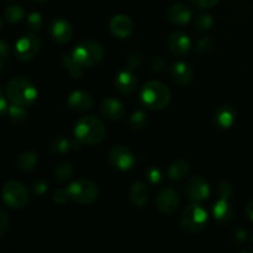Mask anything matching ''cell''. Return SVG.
Listing matches in <instances>:
<instances>
[{"mask_svg":"<svg viewBox=\"0 0 253 253\" xmlns=\"http://www.w3.org/2000/svg\"><path fill=\"white\" fill-rule=\"evenodd\" d=\"M140 101L150 110H161L170 101V91L161 82H148L141 88Z\"/></svg>","mask_w":253,"mask_h":253,"instance_id":"obj_2","label":"cell"},{"mask_svg":"<svg viewBox=\"0 0 253 253\" xmlns=\"http://www.w3.org/2000/svg\"><path fill=\"white\" fill-rule=\"evenodd\" d=\"M42 24H43V20H42V15L40 12L34 11L27 16V25H29V27L32 31L41 30Z\"/></svg>","mask_w":253,"mask_h":253,"instance_id":"obj_32","label":"cell"},{"mask_svg":"<svg viewBox=\"0 0 253 253\" xmlns=\"http://www.w3.org/2000/svg\"><path fill=\"white\" fill-rule=\"evenodd\" d=\"M62 64H63L64 68L69 72V74H71L73 78H81L82 68H83V67L74 59V57L72 56V54H64V56L62 57Z\"/></svg>","mask_w":253,"mask_h":253,"instance_id":"obj_27","label":"cell"},{"mask_svg":"<svg viewBox=\"0 0 253 253\" xmlns=\"http://www.w3.org/2000/svg\"><path fill=\"white\" fill-rule=\"evenodd\" d=\"M0 51H1V64H4L5 59L7 58V46L5 41L0 42Z\"/></svg>","mask_w":253,"mask_h":253,"instance_id":"obj_43","label":"cell"},{"mask_svg":"<svg viewBox=\"0 0 253 253\" xmlns=\"http://www.w3.org/2000/svg\"><path fill=\"white\" fill-rule=\"evenodd\" d=\"M212 214L217 221L221 224H227L234 217V208L227 202V199H220L219 202L215 203L212 208Z\"/></svg>","mask_w":253,"mask_h":253,"instance_id":"obj_21","label":"cell"},{"mask_svg":"<svg viewBox=\"0 0 253 253\" xmlns=\"http://www.w3.org/2000/svg\"><path fill=\"white\" fill-rule=\"evenodd\" d=\"M165 66H166L165 61H163L161 57H156V58L152 61V63H151V68L156 72L162 71V69L165 68Z\"/></svg>","mask_w":253,"mask_h":253,"instance_id":"obj_42","label":"cell"},{"mask_svg":"<svg viewBox=\"0 0 253 253\" xmlns=\"http://www.w3.org/2000/svg\"><path fill=\"white\" fill-rule=\"evenodd\" d=\"M25 16V10L19 5L9 6L4 12V20L9 24H17Z\"/></svg>","mask_w":253,"mask_h":253,"instance_id":"obj_28","label":"cell"},{"mask_svg":"<svg viewBox=\"0 0 253 253\" xmlns=\"http://www.w3.org/2000/svg\"><path fill=\"white\" fill-rule=\"evenodd\" d=\"M247 239V232L244 229H237L234 231V241L237 244H244Z\"/></svg>","mask_w":253,"mask_h":253,"instance_id":"obj_40","label":"cell"},{"mask_svg":"<svg viewBox=\"0 0 253 253\" xmlns=\"http://www.w3.org/2000/svg\"><path fill=\"white\" fill-rule=\"evenodd\" d=\"M7 229H9V217H7L6 212H0V236H5Z\"/></svg>","mask_w":253,"mask_h":253,"instance_id":"obj_39","label":"cell"},{"mask_svg":"<svg viewBox=\"0 0 253 253\" xmlns=\"http://www.w3.org/2000/svg\"><path fill=\"white\" fill-rule=\"evenodd\" d=\"M47 190H48V185H47L46 180L39 179L36 182H34V184H32V192H34V194L40 195V197L46 194Z\"/></svg>","mask_w":253,"mask_h":253,"instance_id":"obj_35","label":"cell"},{"mask_svg":"<svg viewBox=\"0 0 253 253\" xmlns=\"http://www.w3.org/2000/svg\"><path fill=\"white\" fill-rule=\"evenodd\" d=\"M109 161L113 167L120 170H128L135 166V155L125 146H114L109 152Z\"/></svg>","mask_w":253,"mask_h":253,"instance_id":"obj_9","label":"cell"},{"mask_svg":"<svg viewBox=\"0 0 253 253\" xmlns=\"http://www.w3.org/2000/svg\"><path fill=\"white\" fill-rule=\"evenodd\" d=\"M7 108H9V106H7L6 100H5V96H1V115H5Z\"/></svg>","mask_w":253,"mask_h":253,"instance_id":"obj_45","label":"cell"},{"mask_svg":"<svg viewBox=\"0 0 253 253\" xmlns=\"http://www.w3.org/2000/svg\"><path fill=\"white\" fill-rule=\"evenodd\" d=\"M142 56L138 52H132L127 57V64L130 66V68H137V67H140L142 64Z\"/></svg>","mask_w":253,"mask_h":253,"instance_id":"obj_38","label":"cell"},{"mask_svg":"<svg viewBox=\"0 0 253 253\" xmlns=\"http://www.w3.org/2000/svg\"><path fill=\"white\" fill-rule=\"evenodd\" d=\"M29 192L20 182H9L2 188V200L14 209H22L29 204Z\"/></svg>","mask_w":253,"mask_h":253,"instance_id":"obj_7","label":"cell"},{"mask_svg":"<svg viewBox=\"0 0 253 253\" xmlns=\"http://www.w3.org/2000/svg\"><path fill=\"white\" fill-rule=\"evenodd\" d=\"M41 40L35 35H24L21 39L17 40L15 52H16L17 59L21 62H29L35 58L40 51Z\"/></svg>","mask_w":253,"mask_h":253,"instance_id":"obj_8","label":"cell"},{"mask_svg":"<svg viewBox=\"0 0 253 253\" xmlns=\"http://www.w3.org/2000/svg\"><path fill=\"white\" fill-rule=\"evenodd\" d=\"M167 17L172 24L174 25H185L192 19V11L189 7L184 4H173L168 9Z\"/></svg>","mask_w":253,"mask_h":253,"instance_id":"obj_19","label":"cell"},{"mask_svg":"<svg viewBox=\"0 0 253 253\" xmlns=\"http://www.w3.org/2000/svg\"><path fill=\"white\" fill-rule=\"evenodd\" d=\"M246 215L251 221H253V202L250 203L246 207Z\"/></svg>","mask_w":253,"mask_h":253,"instance_id":"obj_44","label":"cell"},{"mask_svg":"<svg viewBox=\"0 0 253 253\" xmlns=\"http://www.w3.org/2000/svg\"><path fill=\"white\" fill-rule=\"evenodd\" d=\"M37 161H39V157H37L36 153L32 152V151H25L17 157L16 165L20 170L30 172L37 166Z\"/></svg>","mask_w":253,"mask_h":253,"instance_id":"obj_24","label":"cell"},{"mask_svg":"<svg viewBox=\"0 0 253 253\" xmlns=\"http://www.w3.org/2000/svg\"><path fill=\"white\" fill-rule=\"evenodd\" d=\"M36 1H40V2H43V1H46V0H36Z\"/></svg>","mask_w":253,"mask_h":253,"instance_id":"obj_46","label":"cell"},{"mask_svg":"<svg viewBox=\"0 0 253 253\" xmlns=\"http://www.w3.org/2000/svg\"><path fill=\"white\" fill-rule=\"evenodd\" d=\"M192 42L190 39L183 32H173L168 39V47L175 56H185L189 52Z\"/></svg>","mask_w":253,"mask_h":253,"instance_id":"obj_14","label":"cell"},{"mask_svg":"<svg viewBox=\"0 0 253 253\" xmlns=\"http://www.w3.org/2000/svg\"><path fill=\"white\" fill-rule=\"evenodd\" d=\"M212 46H214V41L210 37H205V39H202L197 44V51L200 52V53H208V52L211 51Z\"/></svg>","mask_w":253,"mask_h":253,"instance_id":"obj_34","label":"cell"},{"mask_svg":"<svg viewBox=\"0 0 253 253\" xmlns=\"http://www.w3.org/2000/svg\"><path fill=\"white\" fill-rule=\"evenodd\" d=\"M105 126L95 116H84L77 123L74 128V135L82 143L85 145H96L100 143L105 137Z\"/></svg>","mask_w":253,"mask_h":253,"instance_id":"obj_3","label":"cell"},{"mask_svg":"<svg viewBox=\"0 0 253 253\" xmlns=\"http://www.w3.org/2000/svg\"><path fill=\"white\" fill-rule=\"evenodd\" d=\"M208 212L198 203L188 205L180 216V225L188 232H199L207 226Z\"/></svg>","mask_w":253,"mask_h":253,"instance_id":"obj_5","label":"cell"},{"mask_svg":"<svg viewBox=\"0 0 253 253\" xmlns=\"http://www.w3.org/2000/svg\"><path fill=\"white\" fill-rule=\"evenodd\" d=\"M101 115L109 121H119L125 115V108L118 99L106 98L100 104Z\"/></svg>","mask_w":253,"mask_h":253,"instance_id":"obj_12","label":"cell"},{"mask_svg":"<svg viewBox=\"0 0 253 253\" xmlns=\"http://www.w3.org/2000/svg\"><path fill=\"white\" fill-rule=\"evenodd\" d=\"M217 194L220 199H229L232 194V187L230 183H221L217 188Z\"/></svg>","mask_w":253,"mask_h":253,"instance_id":"obj_37","label":"cell"},{"mask_svg":"<svg viewBox=\"0 0 253 253\" xmlns=\"http://www.w3.org/2000/svg\"><path fill=\"white\" fill-rule=\"evenodd\" d=\"M131 200H132L135 207H143L146 203L150 199V192H148V187L142 182L133 183L130 190Z\"/></svg>","mask_w":253,"mask_h":253,"instance_id":"obj_22","label":"cell"},{"mask_svg":"<svg viewBox=\"0 0 253 253\" xmlns=\"http://www.w3.org/2000/svg\"><path fill=\"white\" fill-rule=\"evenodd\" d=\"M192 1L197 6L205 9V7H212L214 5H216L219 0H192Z\"/></svg>","mask_w":253,"mask_h":253,"instance_id":"obj_41","label":"cell"},{"mask_svg":"<svg viewBox=\"0 0 253 253\" xmlns=\"http://www.w3.org/2000/svg\"><path fill=\"white\" fill-rule=\"evenodd\" d=\"M235 120H236V110L232 105L225 104L221 105L216 110L215 114V123L219 127L222 128H229L234 125Z\"/></svg>","mask_w":253,"mask_h":253,"instance_id":"obj_20","label":"cell"},{"mask_svg":"<svg viewBox=\"0 0 253 253\" xmlns=\"http://www.w3.org/2000/svg\"><path fill=\"white\" fill-rule=\"evenodd\" d=\"M6 96L11 103L29 106L36 101L37 89L26 77L17 76L9 81L6 85Z\"/></svg>","mask_w":253,"mask_h":253,"instance_id":"obj_1","label":"cell"},{"mask_svg":"<svg viewBox=\"0 0 253 253\" xmlns=\"http://www.w3.org/2000/svg\"><path fill=\"white\" fill-rule=\"evenodd\" d=\"M71 199L78 204H91L99 195V188L94 182L88 179H81L68 185Z\"/></svg>","mask_w":253,"mask_h":253,"instance_id":"obj_6","label":"cell"},{"mask_svg":"<svg viewBox=\"0 0 253 253\" xmlns=\"http://www.w3.org/2000/svg\"><path fill=\"white\" fill-rule=\"evenodd\" d=\"M157 209L163 215H172L178 210L180 204V198L174 189H163L157 197Z\"/></svg>","mask_w":253,"mask_h":253,"instance_id":"obj_10","label":"cell"},{"mask_svg":"<svg viewBox=\"0 0 253 253\" xmlns=\"http://www.w3.org/2000/svg\"><path fill=\"white\" fill-rule=\"evenodd\" d=\"M170 78L179 85H188L193 79V71L184 62H177L170 68Z\"/></svg>","mask_w":253,"mask_h":253,"instance_id":"obj_18","label":"cell"},{"mask_svg":"<svg viewBox=\"0 0 253 253\" xmlns=\"http://www.w3.org/2000/svg\"><path fill=\"white\" fill-rule=\"evenodd\" d=\"M7 118H9V121H11L15 125H21V124H24L27 118L25 106L11 103L9 105V108H7Z\"/></svg>","mask_w":253,"mask_h":253,"instance_id":"obj_25","label":"cell"},{"mask_svg":"<svg viewBox=\"0 0 253 253\" xmlns=\"http://www.w3.org/2000/svg\"><path fill=\"white\" fill-rule=\"evenodd\" d=\"M147 179L150 180L151 184L156 185L158 183H161V180H162V172H161V169H158L156 167L150 168L147 170Z\"/></svg>","mask_w":253,"mask_h":253,"instance_id":"obj_36","label":"cell"},{"mask_svg":"<svg viewBox=\"0 0 253 253\" xmlns=\"http://www.w3.org/2000/svg\"><path fill=\"white\" fill-rule=\"evenodd\" d=\"M49 147L56 155H66L69 150H72V141L64 136H57L52 140Z\"/></svg>","mask_w":253,"mask_h":253,"instance_id":"obj_26","label":"cell"},{"mask_svg":"<svg viewBox=\"0 0 253 253\" xmlns=\"http://www.w3.org/2000/svg\"><path fill=\"white\" fill-rule=\"evenodd\" d=\"M72 56L83 68L95 67L101 62L104 57V49L99 43L94 41H85L79 43L74 48Z\"/></svg>","mask_w":253,"mask_h":253,"instance_id":"obj_4","label":"cell"},{"mask_svg":"<svg viewBox=\"0 0 253 253\" xmlns=\"http://www.w3.org/2000/svg\"><path fill=\"white\" fill-rule=\"evenodd\" d=\"M73 174V166L69 162H62L54 169V177L59 182H67Z\"/></svg>","mask_w":253,"mask_h":253,"instance_id":"obj_29","label":"cell"},{"mask_svg":"<svg viewBox=\"0 0 253 253\" xmlns=\"http://www.w3.org/2000/svg\"><path fill=\"white\" fill-rule=\"evenodd\" d=\"M190 166L189 162L185 160H177L168 168V178L172 180H182L183 178L189 174Z\"/></svg>","mask_w":253,"mask_h":253,"instance_id":"obj_23","label":"cell"},{"mask_svg":"<svg viewBox=\"0 0 253 253\" xmlns=\"http://www.w3.org/2000/svg\"><path fill=\"white\" fill-rule=\"evenodd\" d=\"M185 193H187V197L193 202H203L209 198L210 187L203 178L194 177L188 183Z\"/></svg>","mask_w":253,"mask_h":253,"instance_id":"obj_11","label":"cell"},{"mask_svg":"<svg viewBox=\"0 0 253 253\" xmlns=\"http://www.w3.org/2000/svg\"><path fill=\"white\" fill-rule=\"evenodd\" d=\"M110 30L114 36L119 37V39H126L132 34L133 24L130 17L119 14L110 20Z\"/></svg>","mask_w":253,"mask_h":253,"instance_id":"obj_13","label":"cell"},{"mask_svg":"<svg viewBox=\"0 0 253 253\" xmlns=\"http://www.w3.org/2000/svg\"><path fill=\"white\" fill-rule=\"evenodd\" d=\"M148 124V116L143 111H135L130 118V125L132 128L141 130L145 128Z\"/></svg>","mask_w":253,"mask_h":253,"instance_id":"obj_30","label":"cell"},{"mask_svg":"<svg viewBox=\"0 0 253 253\" xmlns=\"http://www.w3.org/2000/svg\"><path fill=\"white\" fill-rule=\"evenodd\" d=\"M67 103L71 108L76 109L79 111H85L93 106V98L89 93L83 90H74L69 94Z\"/></svg>","mask_w":253,"mask_h":253,"instance_id":"obj_17","label":"cell"},{"mask_svg":"<svg viewBox=\"0 0 253 253\" xmlns=\"http://www.w3.org/2000/svg\"><path fill=\"white\" fill-rule=\"evenodd\" d=\"M52 199H53V202L58 205L66 204V203L71 199L68 188H59V189H57L56 192L53 193V195H52Z\"/></svg>","mask_w":253,"mask_h":253,"instance_id":"obj_33","label":"cell"},{"mask_svg":"<svg viewBox=\"0 0 253 253\" xmlns=\"http://www.w3.org/2000/svg\"><path fill=\"white\" fill-rule=\"evenodd\" d=\"M214 25V19L210 14H200L195 20V27L199 31H207L210 30Z\"/></svg>","mask_w":253,"mask_h":253,"instance_id":"obj_31","label":"cell"},{"mask_svg":"<svg viewBox=\"0 0 253 253\" xmlns=\"http://www.w3.org/2000/svg\"><path fill=\"white\" fill-rule=\"evenodd\" d=\"M137 78H136L135 74L132 73L128 69H125V71H121L120 73H118L116 76V89L120 91L121 94H125V95H130L137 88Z\"/></svg>","mask_w":253,"mask_h":253,"instance_id":"obj_15","label":"cell"},{"mask_svg":"<svg viewBox=\"0 0 253 253\" xmlns=\"http://www.w3.org/2000/svg\"><path fill=\"white\" fill-rule=\"evenodd\" d=\"M49 31H51L52 37L57 42H59V43H66V42H68L72 39V34H73L71 24L63 19L54 20L51 24Z\"/></svg>","mask_w":253,"mask_h":253,"instance_id":"obj_16","label":"cell"}]
</instances>
